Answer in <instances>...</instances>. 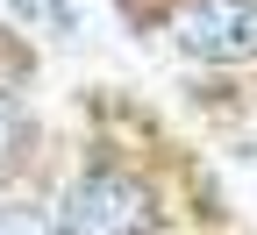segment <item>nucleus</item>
<instances>
[{
    "mask_svg": "<svg viewBox=\"0 0 257 235\" xmlns=\"http://www.w3.org/2000/svg\"><path fill=\"white\" fill-rule=\"evenodd\" d=\"M50 235H172L165 228V192L136 164H86L64 185Z\"/></svg>",
    "mask_w": 257,
    "mask_h": 235,
    "instance_id": "obj_1",
    "label": "nucleus"
},
{
    "mask_svg": "<svg viewBox=\"0 0 257 235\" xmlns=\"http://www.w3.org/2000/svg\"><path fill=\"white\" fill-rule=\"evenodd\" d=\"M172 43L200 64H250L257 57V0H186Z\"/></svg>",
    "mask_w": 257,
    "mask_h": 235,
    "instance_id": "obj_2",
    "label": "nucleus"
},
{
    "mask_svg": "<svg viewBox=\"0 0 257 235\" xmlns=\"http://www.w3.org/2000/svg\"><path fill=\"white\" fill-rule=\"evenodd\" d=\"M22 136H29V114H22V100L0 86V178L15 171V157H22Z\"/></svg>",
    "mask_w": 257,
    "mask_h": 235,
    "instance_id": "obj_3",
    "label": "nucleus"
},
{
    "mask_svg": "<svg viewBox=\"0 0 257 235\" xmlns=\"http://www.w3.org/2000/svg\"><path fill=\"white\" fill-rule=\"evenodd\" d=\"M128 8H136V15H143V8H157V0H128Z\"/></svg>",
    "mask_w": 257,
    "mask_h": 235,
    "instance_id": "obj_4",
    "label": "nucleus"
}]
</instances>
